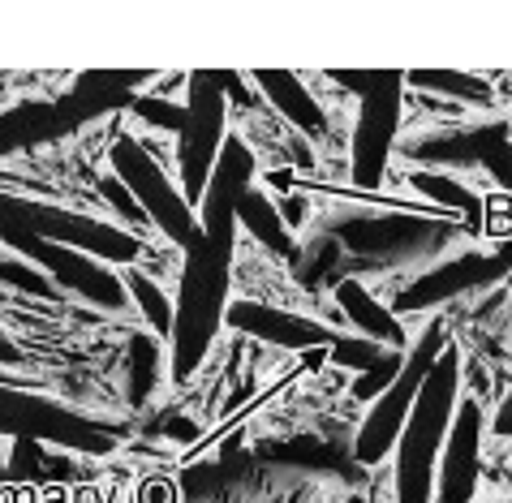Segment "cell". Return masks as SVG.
Instances as JSON below:
<instances>
[{
  "mask_svg": "<svg viewBox=\"0 0 512 503\" xmlns=\"http://www.w3.org/2000/svg\"><path fill=\"white\" fill-rule=\"evenodd\" d=\"M276 211H280V220H284V228H289V233H293V228H302V220H306V203H302L297 194H289L284 203H276Z\"/></svg>",
  "mask_w": 512,
  "mask_h": 503,
  "instance_id": "30",
  "label": "cell"
},
{
  "mask_svg": "<svg viewBox=\"0 0 512 503\" xmlns=\"http://www.w3.org/2000/svg\"><path fill=\"white\" fill-rule=\"evenodd\" d=\"M327 78H332L336 86H349V91L362 95V99L375 95V91H392V86H405L401 69H362V74H358V69H332Z\"/></svg>",
  "mask_w": 512,
  "mask_h": 503,
  "instance_id": "24",
  "label": "cell"
},
{
  "mask_svg": "<svg viewBox=\"0 0 512 503\" xmlns=\"http://www.w3.org/2000/svg\"><path fill=\"white\" fill-rule=\"evenodd\" d=\"M108 164H112V177H117L125 190L138 198V207L147 211V220L160 228L173 246H181L186 254L203 246V224H198V211L186 203V194H181L173 185V177H168V172L151 160V151L142 147L138 138L121 134L108 147Z\"/></svg>",
  "mask_w": 512,
  "mask_h": 503,
  "instance_id": "5",
  "label": "cell"
},
{
  "mask_svg": "<svg viewBox=\"0 0 512 503\" xmlns=\"http://www.w3.org/2000/svg\"><path fill=\"white\" fill-rule=\"evenodd\" d=\"M134 117H142L147 125L155 129H168V134H181V125H186V104H173V99H164V95H138L134 104H130Z\"/></svg>",
  "mask_w": 512,
  "mask_h": 503,
  "instance_id": "25",
  "label": "cell"
},
{
  "mask_svg": "<svg viewBox=\"0 0 512 503\" xmlns=\"http://www.w3.org/2000/svg\"><path fill=\"white\" fill-rule=\"evenodd\" d=\"M448 344H452L448 323H444V319H435V323H431V332H422L414 349L405 353L401 375H396V379L371 400V413H366V422H362V430H358V439H353V456H358V465L371 469V465H379L383 456L396 448V439H401V426H405L409 409H414V400H418V387H422L426 375H431L435 357L444 353Z\"/></svg>",
  "mask_w": 512,
  "mask_h": 503,
  "instance_id": "6",
  "label": "cell"
},
{
  "mask_svg": "<svg viewBox=\"0 0 512 503\" xmlns=\"http://www.w3.org/2000/svg\"><path fill=\"white\" fill-rule=\"evenodd\" d=\"M0 362H22V353L13 344H5V336H0Z\"/></svg>",
  "mask_w": 512,
  "mask_h": 503,
  "instance_id": "34",
  "label": "cell"
},
{
  "mask_svg": "<svg viewBox=\"0 0 512 503\" xmlns=\"http://www.w3.org/2000/svg\"><path fill=\"white\" fill-rule=\"evenodd\" d=\"M461 224L457 215H418V211H345L332 215L327 237L336 246H345L349 254L366 258V267H405V263H431L435 254H444L457 241Z\"/></svg>",
  "mask_w": 512,
  "mask_h": 503,
  "instance_id": "3",
  "label": "cell"
},
{
  "mask_svg": "<svg viewBox=\"0 0 512 503\" xmlns=\"http://www.w3.org/2000/svg\"><path fill=\"white\" fill-rule=\"evenodd\" d=\"M254 86H259L267 104H272L289 125L302 129V134L319 138L323 129H327V117H323L319 99L310 95L306 82L297 78V74H289V69H259V74H254Z\"/></svg>",
  "mask_w": 512,
  "mask_h": 503,
  "instance_id": "17",
  "label": "cell"
},
{
  "mask_svg": "<svg viewBox=\"0 0 512 503\" xmlns=\"http://www.w3.org/2000/svg\"><path fill=\"white\" fill-rule=\"evenodd\" d=\"M482 469V405L474 396L457 400L444 452L435 469V503H474Z\"/></svg>",
  "mask_w": 512,
  "mask_h": 503,
  "instance_id": "11",
  "label": "cell"
},
{
  "mask_svg": "<svg viewBox=\"0 0 512 503\" xmlns=\"http://www.w3.org/2000/svg\"><path fill=\"white\" fill-rule=\"evenodd\" d=\"M99 194L108 198L112 211H117L125 224H134V228H147V224H151V220H147V211L138 207V198H134L130 190H125V185H121L117 177H112V172H104V177H99Z\"/></svg>",
  "mask_w": 512,
  "mask_h": 503,
  "instance_id": "26",
  "label": "cell"
},
{
  "mask_svg": "<svg viewBox=\"0 0 512 503\" xmlns=\"http://www.w3.org/2000/svg\"><path fill=\"white\" fill-rule=\"evenodd\" d=\"M392 353H401V349H383V344L366 340V336H340L332 349H327L332 366H349V370H362V375H366V370H379Z\"/></svg>",
  "mask_w": 512,
  "mask_h": 503,
  "instance_id": "23",
  "label": "cell"
},
{
  "mask_svg": "<svg viewBox=\"0 0 512 503\" xmlns=\"http://www.w3.org/2000/svg\"><path fill=\"white\" fill-rule=\"evenodd\" d=\"M216 82H220V91H224V99H229V104H254V95L246 91V86H241V74H233V69H224V74H220V69H216Z\"/></svg>",
  "mask_w": 512,
  "mask_h": 503,
  "instance_id": "29",
  "label": "cell"
},
{
  "mask_svg": "<svg viewBox=\"0 0 512 503\" xmlns=\"http://www.w3.org/2000/svg\"><path fill=\"white\" fill-rule=\"evenodd\" d=\"M491 168V177L504 185V190H512V138L508 142H500V147H491L487 151V160H482Z\"/></svg>",
  "mask_w": 512,
  "mask_h": 503,
  "instance_id": "28",
  "label": "cell"
},
{
  "mask_svg": "<svg viewBox=\"0 0 512 503\" xmlns=\"http://www.w3.org/2000/svg\"><path fill=\"white\" fill-rule=\"evenodd\" d=\"M0 435L52 443V448H61V452L108 456L112 448H117L121 430L112 422H95V418H87V413L65 409L61 400L39 396V392H31V387L0 383Z\"/></svg>",
  "mask_w": 512,
  "mask_h": 503,
  "instance_id": "4",
  "label": "cell"
},
{
  "mask_svg": "<svg viewBox=\"0 0 512 503\" xmlns=\"http://www.w3.org/2000/svg\"><path fill=\"white\" fill-rule=\"evenodd\" d=\"M461 400V349L448 344L422 379L418 400L396 439V503H435V469Z\"/></svg>",
  "mask_w": 512,
  "mask_h": 503,
  "instance_id": "2",
  "label": "cell"
},
{
  "mask_svg": "<svg viewBox=\"0 0 512 503\" xmlns=\"http://www.w3.org/2000/svg\"><path fill=\"white\" fill-rule=\"evenodd\" d=\"M512 276V241L491 254H478V250H465L457 258H448V263H439L431 271H422L414 284H405L401 293L392 297V314L401 319V314H422L431 306H444L452 297H465L474 289H491L495 280Z\"/></svg>",
  "mask_w": 512,
  "mask_h": 503,
  "instance_id": "9",
  "label": "cell"
},
{
  "mask_svg": "<svg viewBox=\"0 0 512 503\" xmlns=\"http://www.w3.org/2000/svg\"><path fill=\"white\" fill-rule=\"evenodd\" d=\"M508 503H512V499H508Z\"/></svg>",
  "mask_w": 512,
  "mask_h": 503,
  "instance_id": "37",
  "label": "cell"
},
{
  "mask_svg": "<svg viewBox=\"0 0 512 503\" xmlns=\"http://www.w3.org/2000/svg\"><path fill=\"white\" fill-rule=\"evenodd\" d=\"M345 503H362V495H349V499H345Z\"/></svg>",
  "mask_w": 512,
  "mask_h": 503,
  "instance_id": "35",
  "label": "cell"
},
{
  "mask_svg": "<svg viewBox=\"0 0 512 503\" xmlns=\"http://www.w3.org/2000/svg\"><path fill=\"white\" fill-rule=\"evenodd\" d=\"M224 323L233 332L259 340V344H272V349H293V353H315V349H332V344L345 336V332H327L319 319H306V314H293V310H276V306H263V301H229L224 310Z\"/></svg>",
  "mask_w": 512,
  "mask_h": 503,
  "instance_id": "12",
  "label": "cell"
},
{
  "mask_svg": "<svg viewBox=\"0 0 512 503\" xmlns=\"http://www.w3.org/2000/svg\"><path fill=\"white\" fill-rule=\"evenodd\" d=\"M405 353H409V349H405ZM405 353H392V357H388V362H383L379 370H366V375H362L358 383H353V400H375V396L383 392V387H388L396 375H401Z\"/></svg>",
  "mask_w": 512,
  "mask_h": 503,
  "instance_id": "27",
  "label": "cell"
},
{
  "mask_svg": "<svg viewBox=\"0 0 512 503\" xmlns=\"http://www.w3.org/2000/svg\"><path fill=\"white\" fill-rule=\"evenodd\" d=\"M0 190H35L31 181H18V177H5V172H0Z\"/></svg>",
  "mask_w": 512,
  "mask_h": 503,
  "instance_id": "33",
  "label": "cell"
},
{
  "mask_svg": "<svg viewBox=\"0 0 512 503\" xmlns=\"http://www.w3.org/2000/svg\"><path fill=\"white\" fill-rule=\"evenodd\" d=\"M190 95H186V125L177 134V172H181V194L186 203L198 211L203 203V190L211 181V168H216L224 138H229V99H224L216 69H198L186 78Z\"/></svg>",
  "mask_w": 512,
  "mask_h": 503,
  "instance_id": "7",
  "label": "cell"
},
{
  "mask_svg": "<svg viewBox=\"0 0 512 503\" xmlns=\"http://www.w3.org/2000/svg\"><path fill=\"white\" fill-rule=\"evenodd\" d=\"M147 69H87L65 95H56V108L65 112L69 129H82L117 108H130L138 99V86H147Z\"/></svg>",
  "mask_w": 512,
  "mask_h": 503,
  "instance_id": "13",
  "label": "cell"
},
{
  "mask_svg": "<svg viewBox=\"0 0 512 503\" xmlns=\"http://www.w3.org/2000/svg\"><path fill=\"white\" fill-rule=\"evenodd\" d=\"M121 280H125V289H130V301L142 310V319L155 327V336H168V332H173V301L164 297L160 284H155L151 276H142L138 267H125Z\"/></svg>",
  "mask_w": 512,
  "mask_h": 503,
  "instance_id": "21",
  "label": "cell"
},
{
  "mask_svg": "<svg viewBox=\"0 0 512 503\" xmlns=\"http://www.w3.org/2000/svg\"><path fill=\"white\" fill-rule=\"evenodd\" d=\"M396 129H401V86L366 95L362 112H358V125H353V151H349L353 190L375 194L383 185V172H388V160H392Z\"/></svg>",
  "mask_w": 512,
  "mask_h": 503,
  "instance_id": "10",
  "label": "cell"
},
{
  "mask_svg": "<svg viewBox=\"0 0 512 503\" xmlns=\"http://www.w3.org/2000/svg\"><path fill=\"white\" fill-rule=\"evenodd\" d=\"M405 82L418 86V91H435V95L461 99V104H478V108L495 104L491 82L478 78V74H457V69H414V74H405Z\"/></svg>",
  "mask_w": 512,
  "mask_h": 503,
  "instance_id": "20",
  "label": "cell"
},
{
  "mask_svg": "<svg viewBox=\"0 0 512 503\" xmlns=\"http://www.w3.org/2000/svg\"><path fill=\"white\" fill-rule=\"evenodd\" d=\"M74 134L65 121V112L56 108V99H22L0 112V160L31 147H44V142H56Z\"/></svg>",
  "mask_w": 512,
  "mask_h": 503,
  "instance_id": "15",
  "label": "cell"
},
{
  "mask_svg": "<svg viewBox=\"0 0 512 503\" xmlns=\"http://www.w3.org/2000/svg\"><path fill=\"white\" fill-rule=\"evenodd\" d=\"M233 224H211L203 228V246L186 254V271H181V289L173 306V332H168V366L173 379L186 383L203 357L216 344V332L224 327V310H229V271H233Z\"/></svg>",
  "mask_w": 512,
  "mask_h": 503,
  "instance_id": "1",
  "label": "cell"
},
{
  "mask_svg": "<svg viewBox=\"0 0 512 503\" xmlns=\"http://www.w3.org/2000/svg\"><path fill=\"white\" fill-rule=\"evenodd\" d=\"M512 138V125H448L444 134L435 138H418V142H405V155L409 160H422L426 172H439V168H474L487 160L491 147Z\"/></svg>",
  "mask_w": 512,
  "mask_h": 503,
  "instance_id": "14",
  "label": "cell"
},
{
  "mask_svg": "<svg viewBox=\"0 0 512 503\" xmlns=\"http://www.w3.org/2000/svg\"><path fill=\"white\" fill-rule=\"evenodd\" d=\"M409 185H414L422 198H431V207H444L448 215H465L474 233L482 228V198L469 194L457 177H448V172H426V168H418L414 177H409Z\"/></svg>",
  "mask_w": 512,
  "mask_h": 503,
  "instance_id": "19",
  "label": "cell"
},
{
  "mask_svg": "<svg viewBox=\"0 0 512 503\" xmlns=\"http://www.w3.org/2000/svg\"><path fill=\"white\" fill-rule=\"evenodd\" d=\"M168 430H173V439H194V435H198V426H194V422H190V426H186V422H173Z\"/></svg>",
  "mask_w": 512,
  "mask_h": 503,
  "instance_id": "32",
  "label": "cell"
},
{
  "mask_svg": "<svg viewBox=\"0 0 512 503\" xmlns=\"http://www.w3.org/2000/svg\"><path fill=\"white\" fill-rule=\"evenodd\" d=\"M332 297H336V306H340V314H345V323L349 327H358V336H366V340H375V344H383V349H409V332L401 327V319L383 306L379 297H371L366 293V284L362 280H336L332 284Z\"/></svg>",
  "mask_w": 512,
  "mask_h": 503,
  "instance_id": "16",
  "label": "cell"
},
{
  "mask_svg": "<svg viewBox=\"0 0 512 503\" xmlns=\"http://www.w3.org/2000/svg\"><path fill=\"white\" fill-rule=\"evenodd\" d=\"M233 211H237V228H246L263 250H272L280 258H297V241H293L289 228H284L280 211H276V198L267 194L263 185H246V190L237 194Z\"/></svg>",
  "mask_w": 512,
  "mask_h": 503,
  "instance_id": "18",
  "label": "cell"
},
{
  "mask_svg": "<svg viewBox=\"0 0 512 503\" xmlns=\"http://www.w3.org/2000/svg\"><path fill=\"white\" fill-rule=\"evenodd\" d=\"M0 241H5L18 258H26L31 267L44 271L61 293H74V297L87 301V306H99L108 314L130 306V289H125L121 271H112L104 258L74 250V246H56V241L31 237V233H13V228H0Z\"/></svg>",
  "mask_w": 512,
  "mask_h": 503,
  "instance_id": "8",
  "label": "cell"
},
{
  "mask_svg": "<svg viewBox=\"0 0 512 503\" xmlns=\"http://www.w3.org/2000/svg\"><path fill=\"white\" fill-rule=\"evenodd\" d=\"M5 250H9V246H5V241H0V254H5Z\"/></svg>",
  "mask_w": 512,
  "mask_h": 503,
  "instance_id": "36",
  "label": "cell"
},
{
  "mask_svg": "<svg viewBox=\"0 0 512 503\" xmlns=\"http://www.w3.org/2000/svg\"><path fill=\"white\" fill-rule=\"evenodd\" d=\"M155 379H160V349L147 332H138L130 340V405H147Z\"/></svg>",
  "mask_w": 512,
  "mask_h": 503,
  "instance_id": "22",
  "label": "cell"
},
{
  "mask_svg": "<svg viewBox=\"0 0 512 503\" xmlns=\"http://www.w3.org/2000/svg\"><path fill=\"white\" fill-rule=\"evenodd\" d=\"M495 435H512V387H508V396L500 400V413H495Z\"/></svg>",
  "mask_w": 512,
  "mask_h": 503,
  "instance_id": "31",
  "label": "cell"
}]
</instances>
